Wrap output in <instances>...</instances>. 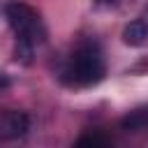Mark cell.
<instances>
[{
	"instance_id": "7a4b0ae2",
	"label": "cell",
	"mask_w": 148,
	"mask_h": 148,
	"mask_svg": "<svg viewBox=\"0 0 148 148\" xmlns=\"http://www.w3.org/2000/svg\"><path fill=\"white\" fill-rule=\"evenodd\" d=\"M5 18L9 23V28L14 30L16 39H25L30 44H42L46 39V30H44V23L39 18V14L25 5V2H9L5 7Z\"/></svg>"
},
{
	"instance_id": "8992f818",
	"label": "cell",
	"mask_w": 148,
	"mask_h": 148,
	"mask_svg": "<svg viewBox=\"0 0 148 148\" xmlns=\"http://www.w3.org/2000/svg\"><path fill=\"white\" fill-rule=\"evenodd\" d=\"M32 53H35V44L25 42V39H16L14 44V60L21 65H30L32 62Z\"/></svg>"
},
{
	"instance_id": "6da1fadb",
	"label": "cell",
	"mask_w": 148,
	"mask_h": 148,
	"mask_svg": "<svg viewBox=\"0 0 148 148\" xmlns=\"http://www.w3.org/2000/svg\"><path fill=\"white\" fill-rule=\"evenodd\" d=\"M106 65L99 46L95 42H81L74 53L69 56L65 69H62V81L69 86H95L104 79Z\"/></svg>"
},
{
	"instance_id": "5b68a950",
	"label": "cell",
	"mask_w": 148,
	"mask_h": 148,
	"mask_svg": "<svg viewBox=\"0 0 148 148\" xmlns=\"http://www.w3.org/2000/svg\"><path fill=\"white\" fill-rule=\"evenodd\" d=\"M123 130L127 132H139V130H148V109H136L130 111L123 120H120Z\"/></svg>"
},
{
	"instance_id": "52a82bcc",
	"label": "cell",
	"mask_w": 148,
	"mask_h": 148,
	"mask_svg": "<svg viewBox=\"0 0 148 148\" xmlns=\"http://www.w3.org/2000/svg\"><path fill=\"white\" fill-rule=\"evenodd\" d=\"M76 143H79V146H106L109 141H106L104 136H99V134H86V136H81Z\"/></svg>"
},
{
	"instance_id": "277c9868",
	"label": "cell",
	"mask_w": 148,
	"mask_h": 148,
	"mask_svg": "<svg viewBox=\"0 0 148 148\" xmlns=\"http://www.w3.org/2000/svg\"><path fill=\"white\" fill-rule=\"evenodd\" d=\"M146 39H148V21L134 18L123 28V42L127 46H141L146 44Z\"/></svg>"
},
{
	"instance_id": "3957f363",
	"label": "cell",
	"mask_w": 148,
	"mask_h": 148,
	"mask_svg": "<svg viewBox=\"0 0 148 148\" xmlns=\"http://www.w3.org/2000/svg\"><path fill=\"white\" fill-rule=\"evenodd\" d=\"M30 130V118L23 111H0V139H21Z\"/></svg>"
},
{
	"instance_id": "ba28073f",
	"label": "cell",
	"mask_w": 148,
	"mask_h": 148,
	"mask_svg": "<svg viewBox=\"0 0 148 148\" xmlns=\"http://www.w3.org/2000/svg\"><path fill=\"white\" fill-rule=\"evenodd\" d=\"M118 0H97V5H106V7H111V5H116Z\"/></svg>"
}]
</instances>
